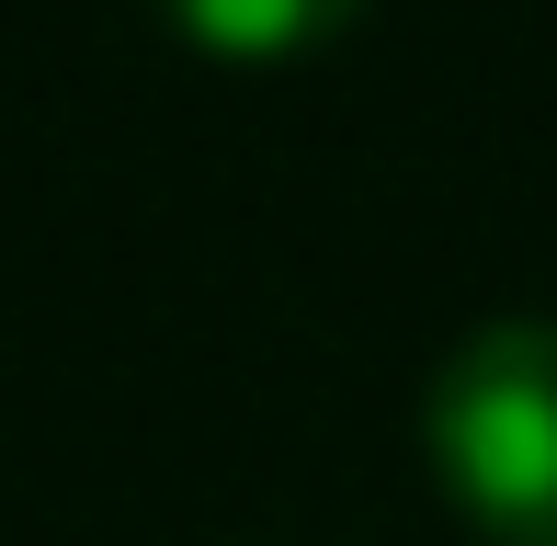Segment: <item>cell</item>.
Masks as SVG:
<instances>
[{
    "label": "cell",
    "instance_id": "7a4b0ae2",
    "mask_svg": "<svg viewBox=\"0 0 557 546\" xmlns=\"http://www.w3.org/2000/svg\"><path fill=\"white\" fill-rule=\"evenodd\" d=\"M364 0H160V23L206 58H308L331 46Z\"/></svg>",
    "mask_w": 557,
    "mask_h": 546
},
{
    "label": "cell",
    "instance_id": "6da1fadb",
    "mask_svg": "<svg viewBox=\"0 0 557 546\" xmlns=\"http://www.w3.org/2000/svg\"><path fill=\"white\" fill-rule=\"evenodd\" d=\"M421 444L490 546H557V319H490L455 342Z\"/></svg>",
    "mask_w": 557,
    "mask_h": 546
}]
</instances>
